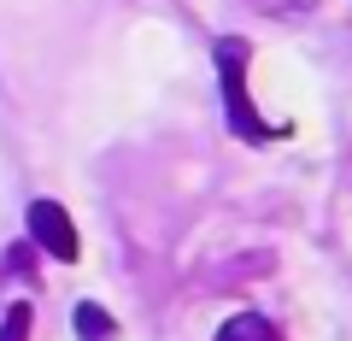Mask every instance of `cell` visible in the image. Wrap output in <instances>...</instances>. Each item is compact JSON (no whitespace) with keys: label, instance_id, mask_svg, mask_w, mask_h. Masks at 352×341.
Masks as SVG:
<instances>
[{"label":"cell","instance_id":"obj_1","mask_svg":"<svg viewBox=\"0 0 352 341\" xmlns=\"http://www.w3.org/2000/svg\"><path fill=\"white\" fill-rule=\"evenodd\" d=\"M217 76H223V112H229V130L241 141H276L282 124H264L247 101V41L223 36L217 41Z\"/></svg>","mask_w":352,"mask_h":341},{"label":"cell","instance_id":"obj_2","mask_svg":"<svg viewBox=\"0 0 352 341\" xmlns=\"http://www.w3.org/2000/svg\"><path fill=\"white\" fill-rule=\"evenodd\" d=\"M24 224H30V241H36L41 253H53L59 265H76L82 241H76V224H71V212H65V206H53V200H30Z\"/></svg>","mask_w":352,"mask_h":341},{"label":"cell","instance_id":"obj_3","mask_svg":"<svg viewBox=\"0 0 352 341\" xmlns=\"http://www.w3.org/2000/svg\"><path fill=\"white\" fill-rule=\"evenodd\" d=\"M212 341H282V335H276V324H270V318H258V312H241V318H229V324L217 329Z\"/></svg>","mask_w":352,"mask_h":341},{"label":"cell","instance_id":"obj_4","mask_svg":"<svg viewBox=\"0 0 352 341\" xmlns=\"http://www.w3.org/2000/svg\"><path fill=\"white\" fill-rule=\"evenodd\" d=\"M76 335H82V341H106V335H112V318H106L94 300H82V306H76Z\"/></svg>","mask_w":352,"mask_h":341},{"label":"cell","instance_id":"obj_5","mask_svg":"<svg viewBox=\"0 0 352 341\" xmlns=\"http://www.w3.org/2000/svg\"><path fill=\"white\" fill-rule=\"evenodd\" d=\"M30 324H36V312H30L24 300H12L6 318H0V341H30Z\"/></svg>","mask_w":352,"mask_h":341}]
</instances>
